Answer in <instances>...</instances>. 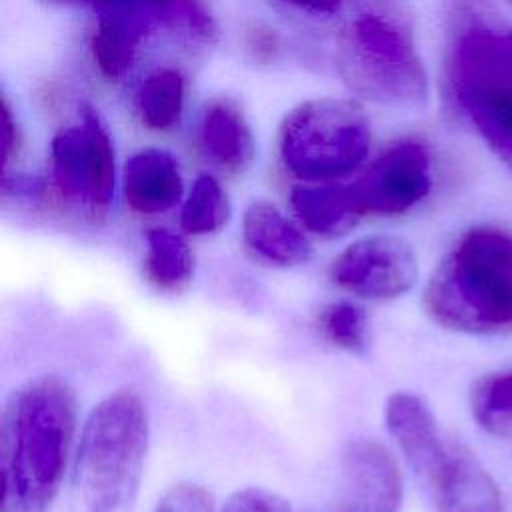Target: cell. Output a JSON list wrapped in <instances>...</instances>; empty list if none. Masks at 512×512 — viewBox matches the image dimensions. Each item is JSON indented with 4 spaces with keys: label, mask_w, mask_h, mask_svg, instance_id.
<instances>
[{
    "label": "cell",
    "mask_w": 512,
    "mask_h": 512,
    "mask_svg": "<svg viewBox=\"0 0 512 512\" xmlns=\"http://www.w3.org/2000/svg\"><path fill=\"white\" fill-rule=\"evenodd\" d=\"M352 78L380 98L414 104L426 96V74L410 38L378 16L358 18L346 42Z\"/></svg>",
    "instance_id": "6"
},
{
    "label": "cell",
    "mask_w": 512,
    "mask_h": 512,
    "mask_svg": "<svg viewBox=\"0 0 512 512\" xmlns=\"http://www.w3.org/2000/svg\"><path fill=\"white\" fill-rule=\"evenodd\" d=\"M76 422V394L54 374L12 392L0 426L2 512L52 508L70 464Z\"/></svg>",
    "instance_id": "1"
},
{
    "label": "cell",
    "mask_w": 512,
    "mask_h": 512,
    "mask_svg": "<svg viewBox=\"0 0 512 512\" xmlns=\"http://www.w3.org/2000/svg\"><path fill=\"white\" fill-rule=\"evenodd\" d=\"M422 306L456 332L512 328V236L490 226L468 230L430 274Z\"/></svg>",
    "instance_id": "2"
},
{
    "label": "cell",
    "mask_w": 512,
    "mask_h": 512,
    "mask_svg": "<svg viewBox=\"0 0 512 512\" xmlns=\"http://www.w3.org/2000/svg\"><path fill=\"white\" fill-rule=\"evenodd\" d=\"M350 190L362 214H404L432 190V154L420 140L396 142Z\"/></svg>",
    "instance_id": "9"
},
{
    "label": "cell",
    "mask_w": 512,
    "mask_h": 512,
    "mask_svg": "<svg viewBox=\"0 0 512 512\" xmlns=\"http://www.w3.org/2000/svg\"><path fill=\"white\" fill-rule=\"evenodd\" d=\"M144 276L160 292L178 294L194 276V254L188 242L170 230L156 228L146 234Z\"/></svg>",
    "instance_id": "17"
},
{
    "label": "cell",
    "mask_w": 512,
    "mask_h": 512,
    "mask_svg": "<svg viewBox=\"0 0 512 512\" xmlns=\"http://www.w3.org/2000/svg\"><path fill=\"white\" fill-rule=\"evenodd\" d=\"M418 278V258L408 240L372 234L348 244L330 264V280L344 292L386 302L406 294Z\"/></svg>",
    "instance_id": "8"
},
{
    "label": "cell",
    "mask_w": 512,
    "mask_h": 512,
    "mask_svg": "<svg viewBox=\"0 0 512 512\" xmlns=\"http://www.w3.org/2000/svg\"><path fill=\"white\" fill-rule=\"evenodd\" d=\"M52 168L60 192L76 206L100 214L114 194V146L92 110L78 126L62 130L52 140Z\"/></svg>",
    "instance_id": "7"
},
{
    "label": "cell",
    "mask_w": 512,
    "mask_h": 512,
    "mask_svg": "<svg viewBox=\"0 0 512 512\" xmlns=\"http://www.w3.org/2000/svg\"><path fill=\"white\" fill-rule=\"evenodd\" d=\"M320 334L336 348L360 354L368 346V316L354 302L338 300L324 306L318 314Z\"/></svg>",
    "instance_id": "21"
},
{
    "label": "cell",
    "mask_w": 512,
    "mask_h": 512,
    "mask_svg": "<svg viewBox=\"0 0 512 512\" xmlns=\"http://www.w3.org/2000/svg\"><path fill=\"white\" fill-rule=\"evenodd\" d=\"M122 192L126 204L140 214H160L174 208L184 192L176 158L160 148L136 152L124 164Z\"/></svg>",
    "instance_id": "13"
},
{
    "label": "cell",
    "mask_w": 512,
    "mask_h": 512,
    "mask_svg": "<svg viewBox=\"0 0 512 512\" xmlns=\"http://www.w3.org/2000/svg\"><path fill=\"white\" fill-rule=\"evenodd\" d=\"M448 50V88L474 134L512 174V40L466 6Z\"/></svg>",
    "instance_id": "4"
},
{
    "label": "cell",
    "mask_w": 512,
    "mask_h": 512,
    "mask_svg": "<svg viewBox=\"0 0 512 512\" xmlns=\"http://www.w3.org/2000/svg\"><path fill=\"white\" fill-rule=\"evenodd\" d=\"M150 440L144 402L118 390L86 418L72 460L70 512H124L136 498Z\"/></svg>",
    "instance_id": "3"
},
{
    "label": "cell",
    "mask_w": 512,
    "mask_h": 512,
    "mask_svg": "<svg viewBox=\"0 0 512 512\" xmlns=\"http://www.w3.org/2000/svg\"><path fill=\"white\" fill-rule=\"evenodd\" d=\"M290 204L304 228L324 238L344 236L362 216L350 186L332 182L296 186Z\"/></svg>",
    "instance_id": "15"
},
{
    "label": "cell",
    "mask_w": 512,
    "mask_h": 512,
    "mask_svg": "<svg viewBox=\"0 0 512 512\" xmlns=\"http://www.w3.org/2000/svg\"><path fill=\"white\" fill-rule=\"evenodd\" d=\"M510 40H512V28H510Z\"/></svg>",
    "instance_id": "27"
},
{
    "label": "cell",
    "mask_w": 512,
    "mask_h": 512,
    "mask_svg": "<svg viewBox=\"0 0 512 512\" xmlns=\"http://www.w3.org/2000/svg\"><path fill=\"white\" fill-rule=\"evenodd\" d=\"M96 10H124L132 14L146 16L154 22H160L164 18H184L190 24L202 28L206 24V18L198 12V8L192 4V0H94Z\"/></svg>",
    "instance_id": "23"
},
{
    "label": "cell",
    "mask_w": 512,
    "mask_h": 512,
    "mask_svg": "<svg viewBox=\"0 0 512 512\" xmlns=\"http://www.w3.org/2000/svg\"><path fill=\"white\" fill-rule=\"evenodd\" d=\"M154 512H216V502L204 486L178 482L160 496Z\"/></svg>",
    "instance_id": "24"
},
{
    "label": "cell",
    "mask_w": 512,
    "mask_h": 512,
    "mask_svg": "<svg viewBox=\"0 0 512 512\" xmlns=\"http://www.w3.org/2000/svg\"><path fill=\"white\" fill-rule=\"evenodd\" d=\"M294 6H300L304 10H310V12H322V14H330L338 8L340 0H286Z\"/></svg>",
    "instance_id": "26"
},
{
    "label": "cell",
    "mask_w": 512,
    "mask_h": 512,
    "mask_svg": "<svg viewBox=\"0 0 512 512\" xmlns=\"http://www.w3.org/2000/svg\"><path fill=\"white\" fill-rule=\"evenodd\" d=\"M368 148V120L350 100H310L282 126V160L294 176L308 182L348 176L364 162Z\"/></svg>",
    "instance_id": "5"
},
{
    "label": "cell",
    "mask_w": 512,
    "mask_h": 512,
    "mask_svg": "<svg viewBox=\"0 0 512 512\" xmlns=\"http://www.w3.org/2000/svg\"><path fill=\"white\" fill-rule=\"evenodd\" d=\"M230 218V204L222 186L208 174L194 180L192 190L182 206V230L194 236L220 230Z\"/></svg>",
    "instance_id": "20"
},
{
    "label": "cell",
    "mask_w": 512,
    "mask_h": 512,
    "mask_svg": "<svg viewBox=\"0 0 512 512\" xmlns=\"http://www.w3.org/2000/svg\"><path fill=\"white\" fill-rule=\"evenodd\" d=\"M424 490L430 494L436 512H502V498L494 478L454 438H450L440 470Z\"/></svg>",
    "instance_id": "12"
},
{
    "label": "cell",
    "mask_w": 512,
    "mask_h": 512,
    "mask_svg": "<svg viewBox=\"0 0 512 512\" xmlns=\"http://www.w3.org/2000/svg\"><path fill=\"white\" fill-rule=\"evenodd\" d=\"M472 410L484 428L508 434L512 428V372L478 382L472 392Z\"/></svg>",
    "instance_id": "22"
},
{
    "label": "cell",
    "mask_w": 512,
    "mask_h": 512,
    "mask_svg": "<svg viewBox=\"0 0 512 512\" xmlns=\"http://www.w3.org/2000/svg\"><path fill=\"white\" fill-rule=\"evenodd\" d=\"M98 16V28L92 40L94 60L106 76L116 78L126 68H130L136 46L146 34V30L116 14Z\"/></svg>",
    "instance_id": "18"
},
{
    "label": "cell",
    "mask_w": 512,
    "mask_h": 512,
    "mask_svg": "<svg viewBox=\"0 0 512 512\" xmlns=\"http://www.w3.org/2000/svg\"><path fill=\"white\" fill-rule=\"evenodd\" d=\"M386 426L410 470L426 488L440 470L450 438L442 434L426 402L410 392H396L386 402Z\"/></svg>",
    "instance_id": "11"
},
{
    "label": "cell",
    "mask_w": 512,
    "mask_h": 512,
    "mask_svg": "<svg viewBox=\"0 0 512 512\" xmlns=\"http://www.w3.org/2000/svg\"><path fill=\"white\" fill-rule=\"evenodd\" d=\"M402 474L392 452L374 438L348 442L330 512H400Z\"/></svg>",
    "instance_id": "10"
},
{
    "label": "cell",
    "mask_w": 512,
    "mask_h": 512,
    "mask_svg": "<svg viewBox=\"0 0 512 512\" xmlns=\"http://www.w3.org/2000/svg\"><path fill=\"white\" fill-rule=\"evenodd\" d=\"M220 512H292L290 504L266 488L236 490Z\"/></svg>",
    "instance_id": "25"
},
{
    "label": "cell",
    "mask_w": 512,
    "mask_h": 512,
    "mask_svg": "<svg viewBox=\"0 0 512 512\" xmlns=\"http://www.w3.org/2000/svg\"><path fill=\"white\" fill-rule=\"evenodd\" d=\"M136 100L146 126L168 130L178 122L184 108V80L172 68L158 70L142 82Z\"/></svg>",
    "instance_id": "19"
},
{
    "label": "cell",
    "mask_w": 512,
    "mask_h": 512,
    "mask_svg": "<svg viewBox=\"0 0 512 512\" xmlns=\"http://www.w3.org/2000/svg\"><path fill=\"white\" fill-rule=\"evenodd\" d=\"M202 146L222 168L242 170L252 162L254 142L244 116L230 104H216L202 120Z\"/></svg>",
    "instance_id": "16"
},
{
    "label": "cell",
    "mask_w": 512,
    "mask_h": 512,
    "mask_svg": "<svg viewBox=\"0 0 512 512\" xmlns=\"http://www.w3.org/2000/svg\"><path fill=\"white\" fill-rule=\"evenodd\" d=\"M246 246L274 266H296L310 258L312 246L304 232L290 222L274 204L252 202L242 218Z\"/></svg>",
    "instance_id": "14"
}]
</instances>
